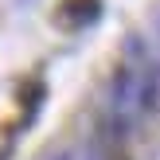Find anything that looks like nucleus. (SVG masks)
Wrapping results in <instances>:
<instances>
[{"mask_svg":"<svg viewBox=\"0 0 160 160\" xmlns=\"http://www.w3.org/2000/svg\"><path fill=\"white\" fill-rule=\"evenodd\" d=\"M156 102H160L156 59H152V51H148V43L141 35H125L117 67H113V78H109V117L106 121L129 137L156 109Z\"/></svg>","mask_w":160,"mask_h":160,"instance_id":"nucleus-1","label":"nucleus"},{"mask_svg":"<svg viewBox=\"0 0 160 160\" xmlns=\"http://www.w3.org/2000/svg\"><path fill=\"white\" fill-rule=\"evenodd\" d=\"M102 8H106V0H59L51 8V28L62 35H78L102 20Z\"/></svg>","mask_w":160,"mask_h":160,"instance_id":"nucleus-2","label":"nucleus"},{"mask_svg":"<svg viewBox=\"0 0 160 160\" xmlns=\"http://www.w3.org/2000/svg\"><path fill=\"white\" fill-rule=\"evenodd\" d=\"M90 160H133L129 152V137L121 129H113L109 121H102L90 133Z\"/></svg>","mask_w":160,"mask_h":160,"instance_id":"nucleus-3","label":"nucleus"}]
</instances>
